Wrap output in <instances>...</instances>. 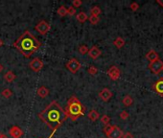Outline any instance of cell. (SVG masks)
I'll return each mask as SVG.
<instances>
[{
	"instance_id": "ac0fdd59",
	"label": "cell",
	"mask_w": 163,
	"mask_h": 138,
	"mask_svg": "<svg viewBox=\"0 0 163 138\" xmlns=\"http://www.w3.org/2000/svg\"><path fill=\"white\" fill-rule=\"evenodd\" d=\"M76 17H77V20L79 21L80 23H84V22H85V21L88 19V16H86V14L84 13V12L79 13L78 16Z\"/></svg>"
},
{
	"instance_id": "6da1fadb",
	"label": "cell",
	"mask_w": 163,
	"mask_h": 138,
	"mask_svg": "<svg viewBox=\"0 0 163 138\" xmlns=\"http://www.w3.org/2000/svg\"><path fill=\"white\" fill-rule=\"evenodd\" d=\"M39 119L49 127L53 132L63 125V123L67 119V114L56 101L51 102L41 113L38 114Z\"/></svg>"
},
{
	"instance_id": "44dd1931",
	"label": "cell",
	"mask_w": 163,
	"mask_h": 138,
	"mask_svg": "<svg viewBox=\"0 0 163 138\" xmlns=\"http://www.w3.org/2000/svg\"><path fill=\"white\" fill-rule=\"evenodd\" d=\"M133 103V99L130 95H127L124 97V99H123V104H124V106L126 107H130L132 106Z\"/></svg>"
},
{
	"instance_id": "4fadbf2b",
	"label": "cell",
	"mask_w": 163,
	"mask_h": 138,
	"mask_svg": "<svg viewBox=\"0 0 163 138\" xmlns=\"http://www.w3.org/2000/svg\"><path fill=\"white\" fill-rule=\"evenodd\" d=\"M146 59L152 63H154V61L159 60V56L154 50H151L146 54Z\"/></svg>"
},
{
	"instance_id": "277c9868",
	"label": "cell",
	"mask_w": 163,
	"mask_h": 138,
	"mask_svg": "<svg viewBox=\"0 0 163 138\" xmlns=\"http://www.w3.org/2000/svg\"><path fill=\"white\" fill-rule=\"evenodd\" d=\"M65 66H66V68L71 72V73L75 74L76 72H78L79 69L81 68L82 64H81V63H80L78 60L71 59V60H69L67 61L66 64H65Z\"/></svg>"
},
{
	"instance_id": "7402d4cb",
	"label": "cell",
	"mask_w": 163,
	"mask_h": 138,
	"mask_svg": "<svg viewBox=\"0 0 163 138\" xmlns=\"http://www.w3.org/2000/svg\"><path fill=\"white\" fill-rule=\"evenodd\" d=\"M58 14H59L60 16H67V8L64 6H61L59 9L57 11Z\"/></svg>"
},
{
	"instance_id": "603a6c76",
	"label": "cell",
	"mask_w": 163,
	"mask_h": 138,
	"mask_svg": "<svg viewBox=\"0 0 163 138\" xmlns=\"http://www.w3.org/2000/svg\"><path fill=\"white\" fill-rule=\"evenodd\" d=\"M1 94H2V96L4 97V98H6V99H8V98H10L11 96L13 95V92H12V90H11V89L6 88V89H4V90H3V91L1 92Z\"/></svg>"
},
{
	"instance_id": "f35d334b",
	"label": "cell",
	"mask_w": 163,
	"mask_h": 138,
	"mask_svg": "<svg viewBox=\"0 0 163 138\" xmlns=\"http://www.w3.org/2000/svg\"><path fill=\"white\" fill-rule=\"evenodd\" d=\"M1 136H2V133H1V132H0V138H1Z\"/></svg>"
},
{
	"instance_id": "ffe728a7",
	"label": "cell",
	"mask_w": 163,
	"mask_h": 138,
	"mask_svg": "<svg viewBox=\"0 0 163 138\" xmlns=\"http://www.w3.org/2000/svg\"><path fill=\"white\" fill-rule=\"evenodd\" d=\"M101 13H102V11H101V9L98 6H94L90 9V14H91V16H100Z\"/></svg>"
},
{
	"instance_id": "7a4b0ae2",
	"label": "cell",
	"mask_w": 163,
	"mask_h": 138,
	"mask_svg": "<svg viewBox=\"0 0 163 138\" xmlns=\"http://www.w3.org/2000/svg\"><path fill=\"white\" fill-rule=\"evenodd\" d=\"M14 46L19 49L24 57L29 58L38 50L41 47V42L36 38L34 35H32L29 31H26L14 42Z\"/></svg>"
},
{
	"instance_id": "484cf974",
	"label": "cell",
	"mask_w": 163,
	"mask_h": 138,
	"mask_svg": "<svg viewBox=\"0 0 163 138\" xmlns=\"http://www.w3.org/2000/svg\"><path fill=\"white\" fill-rule=\"evenodd\" d=\"M88 20H89V22L93 24V25H96L98 22L100 21V18H99V16H90L88 17Z\"/></svg>"
},
{
	"instance_id": "52a82bcc",
	"label": "cell",
	"mask_w": 163,
	"mask_h": 138,
	"mask_svg": "<svg viewBox=\"0 0 163 138\" xmlns=\"http://www.w3.org/2000/svg\"><path fill=\"white\" fill-rule=\"evenodd\" d=\"M29 67L34 72H39L43 67V61L38 58H35V59L32 60V61H30Z\"/></svg>"
},
{
	"instance_id": "83f0119b",
	"label": "cell",
	"mask_w": 163,
	"mask_h": 138,
	"mask_svg": "<svg viewBox=\"0 0 163 138\" xmlns=\"http://www.w3.org/2000/svg\"><path fill=\"white\" fill-rule=\"evenodd\" d=\"M129 116H130V114H129L128 111H126V110L121 111V113H120V118H121L122 120H127V119L129 118Z\"/></svg>"
},
{
	"instance_id": "836d02e7",
	"label": "cell",
	"mask_w": 163,
	"mask_h": 138,
	"mask_svg": "<svg viewBox=\"0 0 163 138\" xmlns=\"http://www.w3.org/2000/svg\"><path fill=\"white\" fill-rule=\"evenodd\" d=\"M157 3L158 5H161V6L163 7V2H162V1H160V0H157Z\"/></svg>"
},
{
	"instance_id": "1f68e13d",
	"label": "cell",
	"mask_w": 163,
	"mask_h": 138,
	"mask_svg": "<svg viewBox=\"0 0 163 138\" xmlns=\"http://www.w3.org/2000/svg\"><path fill=\"white\" fill-rule=\"evenodd\" d=\"M76 14V10L73 7H70V8L67 9V14H69V16H74Z\"/></svg>"
},
{
	"instance_id": "f546056e",
	"label": "cell",
	"mask_w": 163,
	"mask_h": 138,
	"mask_svg": "<svg viewBox=\"0 0 163 138\" xmlns=\"http://www.w3.org/2000/svg\"><path fill=\"white\" fill-rule=\"evenodd\" d=\"M83 4V2H82V0H74L73 1V3H72V7H73V8H78V7H80Z\"/></svg>"
},
{
	"instance_id": "9c48e42d",
	"label": "cell",
	"mask_w": 163,
	"mask_h": 138,
	"mask_svg": "<svg viewBox=\"0 0 163 138\" xmlns=\"http://www.w3.org/2000/svg\"><path fill=\"white\" fill-rule=\"evenodd\" d=\"M123 134H124V132L120 128H118L117 126H113V129L107 136L108 138H122Z\"/></svg>"
},
{
	"instance_id": "f1b7e54d",
	"label": "cell",
	"mask_w": 163,
	"mask_h": 138,
	"mask_svg": "<svg viewBox=\"0 0 163 138\" xmlns=\"http://www.w3.org/2000/svg\"><path fill=\"white\" fill-rule=\"evenodd\" d=\"M88 73L90 75H96L98 73V69L95 66H90L88 68Z\"/></svg>"
},
{
	"instance_id": "8d00e7d4",
	"label": "cell",
	"mask_w": 163,
	"mask_h": 138,
	"mask_svg": "<svg viewBox=\"0 0 163 138\" xmlns=\"http://www.w3.org/2000/svg\"><path fill=\"white\" fill-rule=\"evenodd\" d=\"M2 45H3V41H2V39L0 38V47H1Z\"/></svg>"
},
{
	"instance_id": "7c38bea8",
	"label": "cell",
	"mask_w": 163,
	"mask_h": 138,
	"mask_svg": "<svg viewBox=\"0 0 163 138\" xmlns=\"http://www.w3.org/2000/svg\"><path fill=\"white\" fill-rule=\"evenodd\" d=\"M88 56L91 58V59L96 60V59H98V58L101 56L102 52H101V50L98 48L97 46H93V47H91V48L88 50Z\"/></svg>"
},
{
	"instance_id": "2e32d148",
	"label": "cell",
	"mask_w": 163,
	"mask_h": 138,
	"mask_svg": "<svg viewBox=\"0 0 163 138\" xmlns=\"http://www.w3.org/2000/svg\"><path fill=\"white\" fill-rule=\"evenodd\" d=\"M88 119L90 120V121H93L94 122V121H96V120L99 119L100 114L98 113V111H96L95 110H91L88 112Z\"/></svg>"
},
{
	"instance_id": "d6a6232c",
	"label": "cell",
	"mask_w": 163,
	"mask_h": 138,
	"mask_svg": "<svg viewBox=\"0 0 163 138\" xmlns=\"http://www.w3.org/2000/svg\"><path fill=\"white\" fill-rule=\"evenodd\" d=\"M122 138H133V135L130 132H126V133L123 134Z\"/></svg>"
},
{
	"instance_id": "5bb4252c",
	"label": "cell",
	"mask_w": 163,
	"mask_h": 138,
	"mask_svg": "<svg viewBox=\"0 0 163 138\" xmlns=\"http://www.w3.org/2000/svg\"><path fill=\"white\" fill-rule=\"evenodd\" d=\"M38 95L39 97H41V98H45L48 96V94H49V89L45 87V86H41L38 89Z\"/></svg>"
},
{
	"instance_id": "d590c367",
	"label": "cell",
	"mask_w": 163,
	"mask_h": 138,
	"mask_svg": "<svg viewBox=\"0 0 163 138\" xmlns=\"http://www.w3.org/2000/svg\"><path fill=\"white\" fill-rule=\"evenodd\" d=\"M1 138H8V136H7V135H5V134H3V133H2V136H1Z\"/></svg>"
},
{
	"instance_id": "ba28073f",
	"label": "cell",
	"mask_w": 163,
	"mask_h": 138,
	"mask_svg": "<svg viewBox=\"0 0 163 138\" xmlns=\"http://www.w3.org/2000/svg\"><path fill=\"white\" fill-rule=\"evenodd\" d=\"M120 74H121L120 69H119L117 66H115V65L111 66L107 71V75L110 76V78L112 80V81H116V80H118L119 77H120Z\"/></svg>"
},
{
	"instance_id": "d6986e66",
	"label": "cell",
	"mask_w": 163,
	"mask_h": 138,
	"mask_svg": "<svg viewBox=\"0 0 163 138\" xmlns=\"http://www.w3.org/2000/svg\"><path fill=\"white\" fill-rule=\"evenodd\" d=\"M113 44L117 47L118 49H121L123 46L125 45V41H124V38H122L120 37H118L116 38V39L113 41Z\"/></svg>"
},
{
	"instance_id": "8fae6325",
	"label": "cell",
	"mask_w": 163,
	"mask_h": 138,
	"mask_svg": "<svg viewBox=\"0 0 163 138\" xmlns=\"http://www.w3.org/2000/svg\"><path fill=\"white\" fill-rule=\"evenodd\" d=\"M99 97L104 102H107L112 97V92L108 88H103L99 93Z\"/></svg>"
},
{
	"instance_id": "5b68a950",
	"label": "cell",
	"mask_w": 163,
	"mask_h": 138,
	"mask_svg": "<svg viewBox=\"0 0 163 138\" xmlns=\"http://www.w3.org/2000/svg\"><path fill=\"white\" fill-rule=\"evenodd\" d=\"M35 29L41 35H46L50 30V24L45 20H41L35 26Z\"/></svg>"
},
{
	"instance_id": "3957f363",
	"label": "cell",
	"mask_w": 163,
	"mask_h": 138,
	"mask_svg": "<svg viewBox=\"0 0 163 138\" xmlns=\"http://www.w3.org/2000/svg\"><path fill=\"white\" fill-rule=\"evenodd\" d=\"M85 107H83L81 102L78 100L77 97H71L67 102V108H66V114L68 117H70L72 121H75L78 119L80 116L84 115Z\"/></svg>"
},
{
	"instance_id": "d4e9b609",
	"label": "cell",
	"mask_w": 163,
	"mask_h": 138,
	"mask_svg": "<svg viewBox=\"0 0 163 138\" xmlns=\"http://www.w3.org/2000/svg\"><path fill=\"white\" fill-rule=\"evenodd\" d=\"M101 122H102L105 126L110 125V116H107V115H106V114L103 115V116H102V118H101Z\"/></svg>"
},
{
	"instance_id": "9a60e30c",
	"label": "cell",
	"mask_w": 163,
	"mask_h": 138,
	"mask_svg": "<svg viewBox=\"0 0 163 138\" xmlns=\"http://www.w3.org/2000/svg\"><path fill=\"white\" fill-rule=\"evenodd\" d=\"M154 88L155 89V91H157L158 94L163 95V78H161L157 83H155Z\"/></svg>"
},
{
	"instance_id": "e575fe53",
	"label": "cell",
	"mask_w": 163,
	"mask_h": 138,
	"mask_svg": "<svg viewBox=\"0 0 163 138\" xmlns=\"http://www.w3.org/2000/svg\"><path fill=\"white\" fill-rule=\"evenodd\" d=\"M3 68H4V67H3V65H2L1 63H0V72H1V71L3 70Z\"/></svg>"
},
{
	"instance_id": "30bf717a",
	"label": "cell",
	"mask_w": 163,
	"mask_h": 138,
	"mask_svg": "<svg viewBox=\"0 0 163 138\" xmlns=\"http://www.w3.org/2000/svg\"><path fill=\"white\" fill-rule=\"evenodd\" d=\"M9 133H10V135L12 136L13 138H20L21 136H22L23 132H22V129L19 128V127L14 126V127H12V128L10 129Z\"/></svg>"
},
{
	"instance_id": "74e56055",
	"label": "cell",
	"mask_w": 163,
	"mask_h": 138,
	"mask_svg": "<svg viewBox=\"0 0 163 138\" xmlns=\"http://www.w3.org/2000/svg\"><path fill=\"white\" fill-rule=\"evenodd\" d=\"M55 132H52V134H51V135H50V136H49V138H52V136H53V134H54V133H55Z\"/></svg>"
},
{
	"instance_id": "8992f818",
	"label": "cell",
	"mask_w": 163,
	"mask_h": 138,
	"mask_svg": "<svg viewBox=\"0 0 163 138\" xmlns=\"http://www.w3.org/2000/svg\"><path fill=\"white\" fill-rule=\"evenodd\" d=\"M149 69L153 74H159L163 70V61L160 60H157L154 63H150Z\"/></svg>"
},
{
	"instance_id": "e0dca14e",
	"label": "cell",
	"mask_w": 163,
	"mask_h": 138,
	"mask_svg": "<svg viewBox=\"0 0 163 138\" xmlns=\"http://www.w3.org/2000/svg\"><path fill=\"white\" fill-rule=\"evenodd\" d=\"M4 79H5V81L6 82H8V83H12L14 79H16V75L14 74V72L13 71H8L7 73L4 75Z\"/></svg>"
},
{
	"instance_id": "4316f807",
	"label": "cell",
	"mask_w": 163,
	"mask_h": 138,
	"mask_svg": "<svg viewBox=\"0 0 163 138\" xmlns=\"http://www.w3.org/2000/svg\"><path fill=\"white\" fill-rule=\"evenodd\" d=\"M112 129H113V126L112 125H107V126H105V128H104V132L106 133V135H107L108 133H110L111 130H112Z\"/></svg>"
},
{
	"instance_id": "4dcf8cb0",
	"label": "cell",
	"mask_w": 163,
	"mask_h": 138,
	"mask_svg": "<svg viewBox=\"0 0 163 138\" xmlns=\"http://www.w3.org/2000/svg\"><path fill=\"white\" fill-rule=\"evenodd\" d=\"M130 8L132 9V11H133V12H135V11L138 10V8H139V5L137 4V3L133 2V3H132V4H130Z\"/></svg>"
},
{
	"instance_id": "cb8c5ba5",
	"label": "cell",
	"mask_w": 163,
	"mask_h": 138,
	"mask_svg": "<svg viewBox=\"0 0 163 138\" xmlns=\"http://www.w3.org/2000/svg\"><path fill=\"white\" fill-rule=\"evenodd\" d=\"M88 47L86 45H81L79 47V53L81 54V55H85V54L88 53Z\"/></svg>"
}]
</instances>
